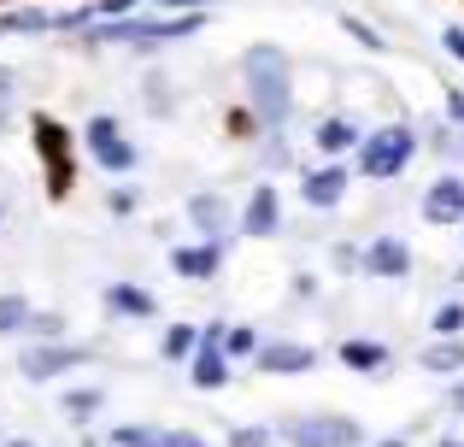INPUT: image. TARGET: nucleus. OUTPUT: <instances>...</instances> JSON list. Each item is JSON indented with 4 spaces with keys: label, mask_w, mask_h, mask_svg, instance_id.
Segmentation results:
<instances>
[{
    "label": "nucleus",
    "mask_w": 464,
    "mask_h": 447,
    "mask_svg": "<svg viewBox=\"0 0 464 447\" xmlns=\"http://www.w3.org/2000/svg\"><path fill=\"white\" fill-rule=\"evenodd\" d=\"M112 447H165V430H153V424H118L112 430Z\"/></svg>",
    "instance_id": "nucleus-25"
},
{
    "label": "nucleus",
    "mask_w": 464,
    "mask_h": 447,
    "mask_svg": "<svg viewBox=\"0 0 464 447\" xmlns=\"http://www.w3.org/2000/svg\"><path fill=\"white\" fill-rule=\"evenodd\" d=\"M12 118H18V71L0 65V136L12 130Z\"/></svg>",
    "instance_id": "nucleus-26"
},
{
    "label": "nucleus",
    "mask_w": 464,
    "mask_h": 447,
    "mask_svg": "<svg viewBox=\"0 0 464 447\" xmlns=\"http://www.w3.org/2000/svg\"><path fill=\"white\" fill-rule=\"evenodd\" d=\"M35 153H42V165L53 171V195L65 200L71 195V177H77V160H71V130L59 124V118H35Z\"/></svg>",
    "instance_id": "nucleus-6"
},
{
    "label": "nucleus",
    "mask_w": 464,
    "mask_h": 447,
    "mask_svg": "<svg viewBox=\"0 0 464 447\" xmlns=\"http://www.w3.org/2000/svg\"><path fill=\"white\" fill-rule=\"evenodd\" d=\"M101 406H106L101 389H71V394H65V418H71V424H89Z\"/></svg>",
    "instance_id": "nucleus-23"
},
{
    "label": "nucleus",
    "mask_w": 464,
    "mask_h": 447,
    "mask_svg": "<svg viewBox=\"0 0 464 447\" xmlns=\"http://www.w3.org/2000/svg\"><path fill=\"white\" fill-rule=\"evenodd\" d=\"M24 335L30 342H65V312H30V324H24Z\"/></svg>",
    "instance_id": "nucleus-22"
},
{
    "label": "nucleus",
    "mask_w": 464,
    "mask_h": 447,
    "mask_svg": "<svg viewBox=\"0 0 464 447\" xmlns=\"http://www.w3.org/2000/svg\"><path fill=\"white\" fill-rule=\"evenodd\" d=\"M106 312L112 318H124V324H148L159 318V300H153V288H141V283H106Z\"/></svg>",
    "instance_id": "nucleus-15"
},
{
    "label": "nucleus",
    "mask_w": 464,
    "mask_h": 447,
    "mask_svg": "<svg viewBox=\"0 0 464 447\" xmlns=\"http://www.w3.org/2000/svg\"><path fill=\"white\" fill-rule=\"evenodd\" d=\"M423 224H464V177L459 171H441L430 189H423Z\"/></svg>",
    "instance_id": "nucleus-9"
},
{
    "label": "nucleus",
    "mask_w": 464,
    "mask_h": 447,
    "mask_svg": "<svg viewBox=\"0 0 464 447\" xmlns=\"http://www.w3.org/2000/svg\"><path fill=\"white\" fill-rule=\"evenodd\" d=\"M141 0H94V18H136Z\"/></svg>",
    "instance_id": "nucleus-32"
},
{
    "label": "nucleus",
    "mask_w": 464,
    "mask_h": 447,
    "mask_svg": "<svg viewBox=\"0 0 464 447\" xmlns=\"http://www.w3.org/2000/svg\"><path fill=\"white\" fill-rule=\"evenodd\" d=\"M430 335H464V300H447V306H435Z\"/></svg>",
    "instance_id": "nucleus-27"
},
{
    "label": "nucleus",
    "mask_w": 464,
    "mask_h": 447,
    "mask_svg": "<svg viewBox=\"0 0 464 447\" xmlns=\"http://www.w3.org/2000/svg\"><path fill=\"white\" fill-rule=\"evenodd\" d=\"M459 236H464V224H459Z\"/></svg>",
    "instance_id": "nucleus-43"
},
{
    "label": "nucleus",
    "mask_w": 464,
    "mask_h": 447,
    "mask_svg": "<svg viewBox=\"0 0 464 447\" xmlns=\"http://www.w3.org/2000/svg\"><path fill=\"white\" fill-rule=\"evenodd\" d=\"M82 148H89V160L101 165L106 177H130L141 165V148L124 136V124H118L112 112H94L89 124H82Z\"/></svg>",
    "instance_id": "nucleus-3"
},
{
    "label": "nucleus",
    "mask_w": 464,
    "mask_h": 447,
    "mask_svg": "<svg viewBox=\"0 0 464 447\" xmlns=\"http://www.w3.org/2000/svg\"><path fill=\"white\" fill-rule=\"evenodd\" d=\"M430 141H435V148H441V153H459V148H464V141L453 136V124H441V130H435V136H430Z\"/></svg>",
    "instance_id": "nucleus-37"
},
{
    "label": "nucleus",
    "mask_w": 464,
    "mask_h": 447,
    "mask_svg": "<svg viewBox=\"0 0 464 447\" xmlns=\"http://www.w3.org/2000/svg\"><path fill=\"white\" fill-rule=\"evenodd\" d=\"M259 153H265V165H288V160H295V148H288L283 130H265V136H259Z\"/></svg>",
    "instance_id": "nucleus-30"
},
{
    "label": "nucleus",
    "mask_w": 464,
    "mask_h": 447,
    "mask_svg": "<svg viewBox=\"0 0 464 447\" xmlns=\"http://www.w3.org/2000/svg\"><path fill=\"white\" fill-rule=\"evenodd\" d=\"M441 47H447V53H453L459 65H464V24H447V30H441Z\"/></svg>",
    "instance_id": "nucleus-34"
},
{
    "label": "nucleus",
    "mask_w": 464,
    "mask_h": 447,
    "mask_svg": "<svg viewBox=\"0 0 464 447\" xmlns=\"http://www.w3.org/2000/svg\"><path fill=\"white\" fill-rule=\"evenodd\" d=\"M0 224H6V200H0Z\"/></svg>",
    "instance_id": "nucleus-42"
},
{
    "label": "nucleus",
    "mask_w": 464,
    "mask_h": 447,
    "mask_svg": "<svg viewBox=\"0 0 464 447\" xmlns=\"http://www.w3.org/2000/svg\"><path fill=\"white\" fill-rule=\"evenodd\" d=\"M341 24H347V30H353V42H359V47H376V53H382V47H388V35H382V30H376V24H364V18H353V12H347V18H341Z\"/></svg>",
    "instance_id": "nucleus-31"
},
{
    "label": "nucleus",
    "mask_w": 464,
    "mask_h": 447,
    "mask_svg": "<svg viewBox=\"0 0 464 447\" xmlns=\"http://www.w3.org/2000/svg\"><path fill=\"white\" fill-rule=\"evenodd\" d=\"M224 124H229V136H236V141H259L265 136V124H259V112H253V106H236Z\"/></svg>",
    "instance_id": "nucleus-28"
},
{
    "label": "nucleus",
    "mask_w": 464,
    "mask_h": 447,
    "mask_svg": "<svg viewBox=\"0 0 464 447\" xmlns=\"http://www.w3.org/2000/svg\"><path fill=\"white\" fill-rule=\"evenodd\" d=\"M0 447H35V442H24V436H12V442H0Z\"/></svg>",
    "instance_id": "nucleus-40"
},
{
    "label": "nucleus",
    "mask_w": 464,
    "mask_h": 447,
    "mask_svg": "<svg viewBox=\"0 0 464 447\" xmlns=\"http://www.w3.org/2000/svg\"><path fill=\"white\" fill-rule=\"evenodd\" d=\"M276 442V424H236L229 430V447H271Z\"/></svg>",
    "instance_id": "nucleus-29"
},
{
    "label": "nucleus",
    "mask_w": 464,
    "mask_h": 447,
    "mask_svg": "<svg viewBox=\"0 0 464 447\" xmlns=\"http://www.w3.org/2000/svg\"><path fill=\"white\" fill-rule=\"evenodd\" d=\"M188 224L200 229V241H224L229 224H241L236 212H229L224 195H212V189H200V195H188Z\"/></svg>",
    "instance_id": "nucleus-14"
},
{
    "label": "nucleus",
    "mask_w": 464,
    "mask_h": 447,
    "mask_svg": "<svg viewBox=\"0 0 464 447\" xmlns=\"http://www.w3.org/2000/svg\"><path fill=\"white\" fill-rule=\"evenodd\" d=\"M253 365L265 371V377H306L317 365V347L306 342H265L259 354H253Z\"/></svg>",
    "instance_id": "nucleus-12"
},
{
    "label": "nucleus",
    "mask_w": 464,
    "mask_h": 447,
    "mask_svg": "<svg viewBox=\"0 0 464 447\" xmlns=\"http://www.w3.org/2000/svg\"><path fill=\"white\" fill-rule=\"evenodd\" d=\"M200 342H206L200 324H170L165 342H159V354H165V365H188V359L200 354Z\"/></svg>",
    "instance_id": "nucleus-19"
},
{
    "label": "nucleus",
    "mask_w": 464,
    "mask_h": 447,
    "mask_svg": "<svg viewBox=\"0 0 464 447\" xmlns=\"http://www.w3.org/2000/svg\"><path fill=\"white\" fill-rule=\"evenodd\" d=\"M106 207H112L118 219H130V212H136V189H130V183H124V189H112V195H106Z\"/></svg>",
    "instance_id": "nucleus-33"
},
{
    "label": "nucleus",
    "mask_w": 464,
    "mask_h": 447,
    "mask_svg": "<svg viewBox=\"0 0 464 447\" xmlns=\"http://www.w3.org/2000/svg\"><path fill=\"white\" fill-rule=\"evenodd\" d=\"M347 183H353L347 165L324 160V165H312V171H300V200H306L312 212H335L341 200H347Z\"/></svg>",
    "instance_id": "nucleus-7"
},
{
    "label": "nucleus",
    "mask_w": 464,
    "mask_h": 447,
    "mask_svg": "<svg viewBox=\"0 0 464 447\" xmlns=\"http://www.w3.org/2000/svg\"><path fill=\"white\" fill-rule=\"evenodd\" d=\"M218 342H224V354H229V359H253V354L265 347L253 324H218Z\"/></svg>",
    "instance_id": "nucleus-21"
},
{
    "label": "nucleus",
    "mask_w": 464,
    "mask_h": 447,
    "mask_svg": "<svg viewBox=\"0 0 464 447\" xmlns=\"http://www.w3.org/2000/svg\"><path fill=\"white\" fill-rule=\"evenodd\" d=\"M241 83H247V106L259 112L265 130H288L295 118V65L276 42H253L241 53Z\"/></svg>",
    "instance_id": "nucleus-1"
},
{
    "label": "nucleus",
    "mask_w": 464,
    "mask_h": 447,
    "mask_svg": "<svg viewBox=\"0 0 464 447\" xmlns=\"http://www.w3.org/2000/svg\"><path fill=\"white\" fill-rule=\"evenodd\" d=\"M82 359H89V347H77V342H30L18 354V377L24 383H59L65 371H77Z\"/></svg>",
    "instance_id": "nucleus-5"
},
{
    "label": "nucleus",
    "mask_w": 464,
    "mask_h": 447,
    "mask_svg": "<svg viewBox=\"0 0 464 447\" xmlns=\"http://www.w3.org/2000/svg\"><path fill=\"white\" fill-rule=\"evenodd\" d=\"M170 271L182 277V283H212L218 271H224V241H182V248H170Z\"/></svg>",
    "instance_id": "nucleus-13"
},
{
    "label": "nucleus",
    "mask_w": 464,
    "mask_h": 447,
    "mask_svg": "<svg viewBox=\"0 0 464 447\" xmlns=\"http://www.w3.org/2000/svg\"><path fill=\"white\" fill-rule=\"evenodd\" d=\"M376 447H406V442H376Z\"/></svg>",
    "instance_id": "nucleus-41"
},
{
    "label": "nucleus",
    "mask_w": 464,
    "mask_h": 447,
    "mask_svg": "<svg viewBox=\"0 0 464 447\" xmlns=\"http://www.w3.org/2000/svg\"><path fill=\"white\" fill-rule=\"evenodd\" d=\"M153 6H159V12H206L212 0H153Z\"/></svg>",
    "instance_id": "nucleus-36"
},
{
    "label": "nucleus",
    "mask_w": 464,
    "mask_h": 447,
    "mask_svg": "<svg viewBox=\"0 0 464 447\" xmlns=\"http://www.w3.org/2000/svg\"><path fill=\"white\" fill-rule=\"evenodd\" d=\"M335 359L347 371H359V377H382L388 371V342H371V335H347V342L335 347Z\"/></svg>",
    "instance_id": "nucleus-17"
},
{
    "label": "nucleus",
    "mask_w": 464,
    "mask_h": 447,
    "mask_svg": "<svg viewBox=\"0 0 464 447\" xmlns=\"http://www.w3.org/2000/svg\"><path fill=\"white\" fill-rule=\"evenodd\" d=\"M241 236H253V241L283 236V195H276L271 183H259L247 195V207H241Z\"/></svg>",
    "instance_id": "nucleus-10"
},
{
    "label": "nucleus",
    "mask_w": 464,
    "mask_h": 447,
    "mask_svg": "<svg viewBox=\"0 0 464 447\" xmlns=\"http://www.w3.org/2000/svg\"><path fill=\"white\" fill-rule=\"evenodd\" d=\"M359 141H364V130L353 124L347 112H329V118H317V130H312V148L324 153V160H341V153H359Z\"/></svg>",
    "instance_id": "nucleus-16"
},
{
    "label": "nucleus",
    "mask_w": 464,
    "mask_h": 447,
    "mask_svg": "<svg viewBox=\"0 0 464 447\" xmlns=\"http://www.w3.org/2000/svg\"><path fill=\"white\" fill-rule=\"evenodd\" d=\"M353 160H359V177H371V183H394V177L418 160V130H411V124H376V130H364V141H359Z\"/></svg>",
    "instance_id": "nucleus-2"
},
{
    "label": "nucleus",
    "mask_w": 464,
    "mask_h": 447,
    "mask_svg": "<svg viewBox=\"0 0 464 447\" xmlns=\"http://www.w3.org/2000/svg\"><path fill=\"white\" fill-rule=\"evenodd\" d=\"M364 271L371 277H388V283H400V277H411V241L406 236H371L364 241Z\"/></svg>",
    "instance_id": "nucleus-11"
},
{
    "label": "nucleus",
    "mask_w": 464,
    "mask_h": 447,
    "mask_svg": "<svg viewBox=\"0 0 464 447\" xmlns=\"http://www.w3.org/2000/svg\"><path fill=\"white\" fill-rule=\"evenodd\" d=\"M423 365H430L435 377H459L464 371V335H435V342L423 347Z\"/></svg>",
    "instance_id": "nucleus-20"
},
{
    "label": "nucleus",
    "mask_w": 464,
    "mask_h": 447,
    "mask_svg": "<svg viewBox=\"0 0 464 447\" xmlns=\"http://www.w3.org/2000/svg\"><path fill=\"white\" fill-rule=\"evenodd\" d=\"M453 413L464 418V383H453Z\"/></svg>",
    "instance_id": "nucleus-39"
},
{
    "label": "nucleus",
    "mask_w": 464,
    "mask_h": 447,
    "mask_svg": "<svg viewBox=\"0 0 464 447\" xmlns=\"http://www.w3.org/2000/svg\"><path fill=\"white\" fill-rule=\"evenodd\" d=\"M229 377H236V359L224 354V342H218V330H206L200 354L188 359V383H194V389H206V394H218V389H229Z\"/></svg>",
    "instance_id": "nucleus-8"
},
{
    "label": "nucleus",
    "mask_w": 464,
    "mask_h": 447,
    "mask_svg": "<svg viewBox=\"0 0 464 447\" xmlns=\"http://www.w3.org/2000/svg\"><path fill=\"white\" fill-rule=\"evenodd\" d=\"M447 118L464 130V89H447Z\"/></svg>",
    "instance_id": "nucleus-38"
},
{
    "label": "nucleus",
    "mask_w": 464,
    "mask_h": 447,
    "mask_svg": "<svg viewBox=\"0 0 464 447\" xmlns=\"http://www.w3.org/2000/svg\"><path fill=\"white\" fill-rule=\"evenodd\" d=\"M0 35H59V12L12 6V12H0Z\"/></svg>",
    "instance_id": "nucleus-18"
},
{
    "label": "nucleus",
    "mask_w": 464,
    "mask_h": 447,
    "mask_svg": "<svg viewBox=\"0 0 464 447\" xmlns=\"http://www.w3.org/2000/svg\"><path fill=\"white\" fill-rule=\"evenodd\" d=\"M165 447H212V442L194 436V430H165Z\"/></svg>",
    "instance_id": "nucleus-35"
},
{
    "label": "nucleus",
    "mask_w": 464,
    "mask_h": 447,
    "mask_svg": "<svg viewBox=\"0 0 464 447\" xmlns=\"http://www.w3.org/2000/svg\"><path fill=\"white\" fill-rule=\"evenodd\" d=\"M30 300L24 295H0V335H24V324H30Z\"/></svg>",
    "instance_id": "nucleus-24"
},
{
    "label": "nucleus",
    "mask_w": 464,
    "mask_h": 447,
    "mask_svg": "<svg viewBox=\"0 0 464 447\" xmlns=\"http://www.w3.org/2000/svg\"><path fill=\"white\" fill-rule=\"evenodd\" d=\"M276 442H288V447H359L364 430L353 424V418H341V413H312V418L276 424Z\"/></svg>",
    "instance_id": "nucleus-4"
}]
</instances>
